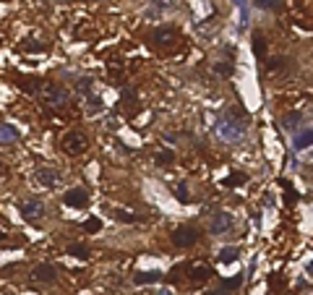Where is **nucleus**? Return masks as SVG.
<instances>
[{"label": "nucleus", "instance_id": "aec40b11", "mask_svg": "<svg viewBox=\"0 0 313 295\" xmlns=\"http://www.w3.org/2000/svg\"><path fill=\"white\" fill-rule=\"evenodd\" d=\"M243 285V275H235V277H230V280H222L219 282V287L225 290V292H230V290H238Z\"/></svg>", "mask_w": 313, "mask_h": 295}, {"label": "nucleus", "instance_id": "cd10ccee", "mask_svg": "<svg viewBox=\"0 0 313 295\" xmlns=\"http://www.w3.org/2000/svg\"><path fill=\"white\" fill-rule=\"evenodd\" d=\"M175 196L180 199L183 204H186V201H191V196H188V188H186V183H177V186H175Z\"/></svg>", "mask_w": 313, "mask_h": 295}, {"label": "nucleus", "instance_id": "7ed1b4c3", "mask_svg": "<svg viewBox=\"0 0 313 295\" xmlns=\"http://www.w3.org/2000/svg\"><path fill=\"white\" fill-rule=\"evenodd\" d=\"M217 133H219L225 141H240L245 131H243L240 120H235V118L225 115V118H219V120H217Z\"/></svg>", "mask_w": 313, "mask_h": 295}, {"label": "nucleus", "instance_id": "c9c22d12", "mask_svg": "<svg viewBox=\"0 0 313 295\" xmlns=\"http://www.w3.org/2000/svg\"><path fill=\"white\" fill-rule=\"evenodd\" d=\"M151 3H156V0H151Z\"/></svg>", "mask_w": 313, "mask_h": 295}, {"label": "nucleus", "instance_id": "c85d7f7f", "mask_svg": "<svg viewBox=\"0 0 313 295\" xmlns=\"http://www.w3.org/2000/svg\"><path fill=\"white\" fill-rule=\"evenodd\" d=\"M253 6H256V8H264V11H269V8H274V0H253Z\"/></svg>", "mask_w": 313, "mask_h": 295}, {"label": "nucleus", "instance_id": "412c9836", "mask_svg": "<svg viewBox=\"0 0 313 295\" xmlns=\"http://www.w3.org/2000/svg\"><path fill=\"white\" fill-rule=\"evenodd\" d=\"M84 230L92 233V235H97V233L102 230V219H99V217H89V219L84 222Z\"/></svg>", "mask_w": 313, "mask_h": 295}, {"label": "nucleus", "instance_id": "7c9ffc66", "mask_svg": "<svg viewBox=\"0 0 313 295\" xmlns=\"http://www.w3.org/2000/svg\"><path fill=\"white\" fill-rule=\"evenodd\" d=\"M206 295H227V292H225V290H222V287H219V290H209Z\"/></svg>", "mask_w": 313, "mask_h": 295}, {"label": "nucleus", "instance_id": "0eeeda50", "mask_svg": "<svg viewBox=\"0 0 313 295\" xmlns=\"http://www.w3.org/2000/svg\"><path fill=\"white\" fill-rule=\"evenodd\" d=\"M177 42V29L172 27H165V29H156L154 32V44L156 47H170V44Z\"/></svg>", "mask_w": 313, "mask_h": 295}, {"label": "nucleus", "instance_id": "5701e85b", "mask_svg": "<svg viewBox=\"0 0 313 295\" xmlns=\"http://www.w3.org/2000/svg\"><path fill=\"white\" fill-rule=\"evenodd\" d=\"M266 68H269L272 73H279V71H284V68H287V58H272L269 63H266Z\"/></svg>", "mask_w": 313, "mask_h": 295}, {"label": "nucleus", "instance_id": "bb28decb", "mask_svg": "<svg viewBox=\"0 0 313 295\" xmlns=\"http://www.w3.org/2000/svg\"><path fill=\"white\" fill-rule=\"evenodd\" d=\"M245 180H248V175H243V173H232V175L225 180V183H227V186H240V183H245Z\"/></svg>", "mask_w": 313, "mask_h": 295}, {"label": "nucleus", "instance_id": "4be33fe9", "mask_svg": "<svg viewBox=\"0 0 313 295\" xmlns=\"http://www.w3.org/2000/svg\"><path fill=\"white\" fill-rule=\"evenodd\" d=\"M18 86L24 89V92H32V94L39 92V81L37 79H18Z\"/></svg>", "mask_w": 313, "mask_h": 295}, {"label": "nucleus", "instance_id": "39448f33", "mask_svg": "<svg viewBox=\"0 0 313 295\" xmlns=\"http://www.w3.org/2000/svg\"><path fill=\"white\" fill-rule=\"evenodd\" d=\"M21 214H24V219H29V222H39L44 214H47V209H44V204L39 199H27L21 204Z\"/></svg>", "mask_w": 313, "mask_h": 295}, {"label": "nucleus", "instance_id": "1a4fd4ad", "mask_svg": "<svg viewBox=\"0 0 313 295\" xmlns=\"http://www.w3.org/2000/svg\"><path fill=\"white\" fill-rule=\"evenodd\" d=\"M34 178H37V183L44 186V188H53V186L58 183V173H55L53 167H37Z\"/></svg>", "mask_w": 313, "mask_h": 295}, {"label": "nucleus", "instance_id": "f03ea898", "mask_svg": "<svg viewBox=\"0 0 313 295\" xmlns=\"http://www.w3.org/2000/svg\"><path fill=\"white\" fill-rule=\"evenodd\" d=\"M60 146H63L65 154L79 157V154H84L89 149V139H86V133H81V131H71V133L63 136V144Z\"/></svg>", "mask_w": 313, "mask_h": 295}, {"label": "nucleus", "instance_id": "ddd939ff", "mask_svg": "<svg viewBox=\"0 0 313 295\" xmlns=\"http://www.w3.org/2000/svg\"><path fill=\"white\" fill-rule=\"evenodd\" d=\"M160 280H162L160 272H139V275L133 277L136 285H151V282H160Z\"/></svg>", "mask_w": 313, "mask_h": 295}, {"label": "nucleus", "instance_id": "c756f323", "mask_svg": "<svg viewBox=\"0 0 313 295\" xmlns=\"http://www.w3.org/2000/svg\"><path fill=\"white\" fill-rule=\"evenodd\" d=\"M89 84H92V81H89V79H81V81L76 84V89H79L81 94H89Z\"/></svg>", "mask_w": 313, "mask_h": 295}, {"label": "nucleus", "instance_id": "f3484780", "mask_svg": "<svg viewBox=\"0 0 313 295\" xmlns=\"http://www.w3.org/2000/svg\"><path fill=\"white\" fill-rule=\"evenodd\" d=\"M102 110H105V105H102L99 97H94V94L86 97V112H89V115H99Z\"/></svg>", "mask_w": 313, "mask_h": 295}, {"label": "nucleus", "instance_id": "20e7f679", "mask_svg": "<svg viewBox=\"0 0 313 295\" xmlns=\"http://www.w3.org/2000/svg\"><path fill=\"white\" fill-rule=\"evenodd\" d=\"M196 240H198V230L191 228V225H180V228L172 230V243L180 248H191V245H196Z\"/></svg>", "mask_w": 313, "mask_h": 295}, {"label": "nucleus", "instance_id": "393cba45", "mask_svg": "<svg viewBox=\"0 0 313 295\" xmlns=\"http://www.w3.org/2000/svg\"><path fill=\"white\" fill-rule=\"evenodd\" d=\"M214 71L219 73V76H232V63H225V60H219V63H214Z\"/></svg>", "mask_w": 313, "mask_h": 295}, {"label": "nucleus", "instance_id": "dca6fc26", "mask_svg": "<svg viewBox=\"0 0 313 295\" xmlns=\"http://www.w3.org/2000/svg\"><path fill=\"white\" fill-rule=\"evenodd\" d=\"M238 256H240V248H235V245H227V248H222V251H219V261L222 264H232Z\"/></svg>", "mask_w": 313, "mask_h": 295}, {"label": "nucleus", "instance_id": "473e14b6", "mask_svg": "<svg viewBox=\"0 0 313 295\" xmlns=\"http://www.w3.org/2000/svg\"><path fill=\"white\" fill-rule=\"evenodd\" d=\"M6 238H8V235H6V233H3V230H0V243H3V240H6Z\"/></svg>", "mask_w": 313, "mask_h": 295}, {"label": "nucleus", "instance_id": "b1692460", "mask_svg": "<svg viewBox=\"0 0 313 295\" xmlns=\"http://www.w3.org/2000/svg\"><path fill=\"white\" fill-rule=\"evenodd\" d=\"M172 162H175V152L172 149H165V152L156 154V165H172Z\"/></svg>", "mask_w": 313, "mask_h": 295}, {"label": "nucleus", "instance_id": "a878e982", "mask_svg": "<svg viewBox=\"0 0 313 295\" xmlns=\"http://www.w3.org/2000/svg\"><path fill=\"white\" fill-rule=\"evenodd\" d=\"M113 219H118V222H136V214L123 212V209H113Z\"/></svg>", "mask_w": 313, "mask_h": 295}, {"label": "nucleus", "instance_id": "f704fd0d", "mask_svg": "<svg viewBox=\"0 0 313 295\" xmlns=\"http://www.w3.org/2000/svg\"><path fill=\"white\" fill-rule=\"evenodd\" d=\"M55 3H71V0H55Z\"/></svg>", "mask_w": 313, "mask_h": 295}, {"label": "nucleus", "instance_id": "6e6552de", "mask_svg": "<svg viewBox=\"0 0 313 295\" xmlns=\"http://www.w3.org/2000/svg\"><path fill=\"white\" fill-rule=\"evenodd\" d=\"M232 230V217L227 214V212H219L214 219H212V233L214 235H225V233H230Z\"/></svg>", "mask_w": 313, "mask_h": 295}, {"label": "nucleus", "instance_id": "f8f14e48", "mask_svg": "<svg viewBox=\"0 0 313 295\" xmlns=\"http://www.w3.org/2000/svg\"><path fill=\"white\" fill-rule=\"evenodd\" d=\"M310 144H313V131H310V128H303V131L295 136V149L303 152V149H310Z\"/></svg>", "mask_w": 313, "mask_h": 295}, {"label": "nucleus", "instance_id": "9d476101", "mask_svg": "<svg viewBox=\"0 0 313 295\" xmlns=\"http://www.w3.org/2000/svg\"><path fill=\"white\" fill-rule=\"evenodd\" d=\"M37 282H55L58 280V275H55V266L53 264H39L37 269H34V275H32Z\"/></svg>", "mask_w": 313, "mask_h": 295}, {"label": "nucleus", "instance_id": "a211bd4d", "mask_svg": "<svg viewBox=\"0 0 313 295\" xmlns=\"http://www.w3.org/2000/svg\"><path fill=\"white\" fill-rule=\"evenodd\" d=\"M282 126H284L287 131H295L298 126H303V112H290V115H284Z\"/></svg>", "mask_w": 313, "mask_h": 295}, {"label": "nucleus", "instance_id": "f257e3e1", "mask_svg": "<svg viewBox=\"0 0 313 295\" xmlns=\"http://www.w3.org/2000/svg\"><path fill=\"white\" fill-rule=\"evenodd\" d=\"M44 102L55 110H63L71 105V92L60 84H44Z\"/></svg>", "mask_w": 313, "mask_h": 295}, {"label": "nucleus", "instance_id": "72a5a7b5", "mask_svg": "<svg viewBox=\"0 0 313 295\" xmlns=\"http://www.w3.org/2000/svg\"><path fill=\"white\" fill-rule=\"evenodd\" d=\"M160 295H170V290H160Z\"/></svg>", "mask_w": 313, "mask_h": 295}, {"label": "nucleus", "instance_id": "2eb2a0df", "mask_svg": "<svg viewBox=\"0 0 313 295\" xmlns=\"http://www.w3.org/2000/svg\"><path fill=\"white\" fill-rule=\"evenodd\" d=\"M251 42H253V53H256V58H264V55H266V39H264V34H261V32H253Z\"/></svg>", "mask_w": 313, "mask_h": 295}, {"label": "nucleus", "instance_id": "4468645a", "mask_svg": "<svg viewBox=\"0 0 313 295\" xmlns=\"http://www.w3.org/2000/svg\"><path fill=\"white\" fill-rule=\"evenodd\" d=\"M65 254H68V256H76V259H81V261H86V259H89V248L81 245V243H71L68 248H65Z\"/></svg>", "mask_w": 313, "mask_h": 295}, {"label": "nucleus", "instance_id": "423d86ee", "mask_svg": "<svg viewBox=\"0 0 313 295\" xmlns=\"http://www.w3.org/2000/svg\"><path fill=\"white\" fill-rule=\"evenodd\" d=\"M63 201H65V207L81 209V207H86V201H89V193H86L84 188H71L68 193L63 196Z\"/></svg>", "mask_w": 313, "mask_h": 295}, {"label": "nucleus", "instance_id": "9b49d317", "mask_svg": "<svg viewBox=\"0 0 313 295\" xmlns=\"http://www.w3.org/2000/svg\"><path fill=\"white\" fill-rule=\"evenodd\" d=\"M212 275H214V272H212V266H206V264H193L191 272H188V277H191L193 282H206Z\"/></svg>", "mask_w": 313, "mask_h": 295}, {"label": "nucleus", "instance_id": "6ab92c4d", "mask_svg": "<svg viewBox=\"0 0 313 295\" xmlns=\"http://www.w3.org/2000/svg\"><path fill=\"white\" fill-rule=\"evenodd\" d=\"M18 139V131L11 123H0V141H16Z\"/></svg>", "mask_w": 313, "mask_h": 295}, {"label": "nucleus", "instance_id": "2f4dec72", "mask_svg": "<svg viewBox=\"0 0 313 295\" xmlns=\"http://www.w3.org/2000/svg\"><path fill=\"white\" fill-rule=\"evenodd\" d=\"M6 173H8V170H6V165L0 162V178H6Z\"/></svg>", "mask_w": 313, "mask_h": 295}]
</instances>
